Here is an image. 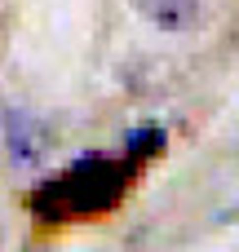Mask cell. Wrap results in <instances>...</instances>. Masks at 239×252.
I'll return each instance as SVG.
<instances>
[{
	"label": "cell",
	"instance_id": "cell-1",
	"mask_svg": "<svg viewBox=\"0 0 239 252\" xmlns=\"http://www.w3.org/2000/svg\"><path fill=\"white\" fill-rule=\"evenodd\" d=\"M133 177V164L124 159H84V164H71L53 186H44L31 204L40 208L44 221H71V217H93V213H106L124 186Z\"/></svg>",
	"mask_w": 239,
	"mask_h": 252
},
{
	"label": "cell",
	"instance_id": "cell-2",
	"mask_svg": "<svg viewBox=\"0 0 239 252\" xmlns=\"http://www.w3.org/2000/svg\"><path fill=\"white\" fill-rule=\"evenodd\" d=\"M0 137H4V151L18 168H35L44 159V124L22 111V106H4L0 111Z\"/></svg>",
	"mask_w": 239,
	"mask_h": 252
},
{
	"label": "cell",
	"instance_id": "cell-3",
	"mask_svg": "<svg viewBox=\"0 0 239 252\" xmlns=\"http://www.w3.org/2000/svg\"><path fill=\"white\" fill-rule=\"evenodd\" d=\"M133 9L169 35H186L204 22V0H133Z\"/></svg>",
	"mask_w": 239,
	"mask_h": 252
},
{
	"label": "cell",
	"instance_id": "cell-4",
	"mask_svg": "<svg viewBox=\"0 0 239 252\" xmlns=\"http://www.w3.org/2000/svg\"><path fill=\"white\" fill-rule=\"evenodd\" d=\"M155 146H164V133H160V128H142V133H133V137H129V151H133V159L160 155Z\"/></svg>",
	"mask_w": 239,
	"mask_h": 252
}]
</instances>
